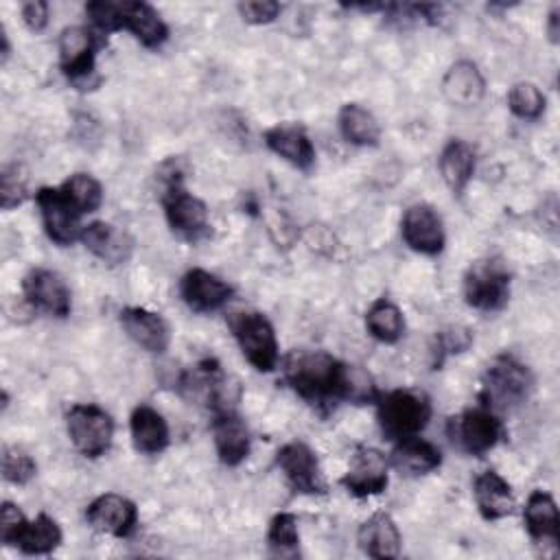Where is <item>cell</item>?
I'll use <instances>...</instances> for the list:
<instances>
[{
  "mask_svg": "<svg viewBox=\"0 0 560 560\" xmlns=\"http://www.w3.org/2000/svg\"><path fill=\"white\" fill-rule=\"evenodd\" d=\"M337 125L346 142L354 147H376L381 140V127L372 112L357 103H346L339 109Z\"/></svg>",
  "mask_w": 560,
  "mask_h": 560,
  "instance_id": "f1b7e54d",
  "label": "cell"
},
{
  "mask_svg": "<svg viewBox=\"0 0 560 560\" xmlns=\"http://www.w3.org/2000/svg\"><path fill=\"white\" fill-rule=\"evenodd\" d=\"M179 295L195 313H214L234 295V287L206 269H188L179 280Z\"/></svg>",
  "mask_w": 560,
  "mask_h": 560,
  "instance_id": "9a60e30c",
  "label": "cell"
},
{
  "mask_svg": "<svg viewBox=\"0 0 560 560\" xmlns=\"http://www.w3.org/2000/svg\"><path fill=\"white\" fill-rule=\"evenodd\" d=\"M357 540L361 551L376 560L398 558L400 553V532L387 512H376L363 521Z\"/></svg>",
  "mask_w": 560,
  "mask_h": 560,
  "instance_id": "7402d4cb",
  "label": "cell"
},
{
  "mask_svg": "<svg viewBox=\"0 0 560 560\" xmlns=\"http://www.w3.org/2000/svg\"><path fill=\"white\" fill-rule=\"evenodd\" d=\"M85 521L101 534L127 538L136 529L138 508L122 494L105 492L85 508Z\"/></svg>",
  "mask_w": 560,
  "mask_h": 560,
  "instance_id": "2e32d148",
  "label": "cell"
},
{
  "mask_svg": "<svg viewBox=\"0 0 560 560\" xmlns=\"http://www.w3.org/2000/svg\"><path fill=\"white\" fill-rule=\"evenodd\" d=\"M276 464L298 494H326V481L315 451L304 442H289L278 448Z\"/></svg>",
  "mask_w": 560,
  "mask_h": 560,
  "instance_id": "ba28073f",
  "label": "cell"
},
{
  "mask_svg": "<svg viewBox=\"0 0 560 560\" xmlns=\"http://www.w3.org/2000/svg\"><path fill=\"white\" fill-rule=\"evenodd\" d=\"M79 241L107 265H122L133 252V238L107 221H92L83 225Z\"/></svg>",
  "mask_w": 560,
  "mask_h": 560,
  "instance_id": "d6986e66",
  "label": "cell"
},
{
  "mask_svg": "<svg viewBox=\"0 0 560 560\" xmlns=\"http://www.w3.org/2000/svg\"><path fill=\"white\" fill-rule=\"evenodd\" d=\"M387 457L372 446H359L352 455L348 472L341 477V486L357 499L381 494L387 488Z\"/></svg>",
  "mask_w": 560,
  "mask_h": 560,
  "instance_id": "5bb4252c",
  "label": "cell"
},
{
  "mask_svg": "<svg viewBox=\"0 0 560 560\" xmlns=\"http://www.w3.org/2000/svg\"><path fill=\"white\" fill-rule=\"evenodd\" d=\"M26 302L52 317H68L72 311V295L66 280L52 269H31L22 280Z\"/></svg>",
  "mask_w": 560,
  "mask_h": 560,
  "instance_id": "4fadbf2b",
  "label": "cell"
},
{
  "mask_svg": "<svg viewBox=\"0 0 560 560\" xmlns=\"http://www.w3.org/2000/svg\"><path fill=\"white\" fill-rule=\"evenodd\" d=\"M400 234L409 249L424 256H438L446 243L444 223L429 203H411L405 210L400 219Z\"/></svg>",
  "mask_w": 560,
  "mask_h": 560,
  "instance_id": "8fae6325",
  "label": "cell"
},
{
  "mask_svg": "<svg viewBox=\"0 0 560 560\" xmlns=\"http://www.w3.org/2000/svg\"><path fill=\"white\" fill-rule=\"evenodd\" d=\"M61 538L63 534L59 523L52 516L42 512L35 516V521H28L24 525L15 547L28 556H42V553L55 551L61 545Z\"/></svg>",
  "mask_w": 560,
  "mask_h": 560,
  "instance_id": "f546056e",
  "label": "cell"
},
{
  "mask_svg": "<svg viewBox=\"0 0 560 560\" xmlns=\"http://www.w3.org/2000/svg\"><path fill=\"white\" fill-rule=\"evenodd\" d=\"M547 33H549V39L556 44L558 33H560V28H558V9H551V13L547 18Z\"/></svg>",
  "mask_w": 560,
  "mask_h": 560,
  "instance_id": "b9f144b4",
  "label": "cell"
},
{
  "mask_svg": "<svg viewBox=\"0 0 560 560\" xmlns=\"http://www.w3.org/2000/svg\"><path fill=\"white\" fill-rule=\"evenodd\" d=\"M26 516L22 514V510L11 503V501H4L2 508H0V538L4 545H13L18 542L24 525H26Z\"/></svg>",
  "mask_w": 560,
  "mask_h": 560,
  "instance_id": "f35d334b",
  "label": "cell"
},
{
  "mask_svg": "<svg viewBox=\"0 0 560 560\" xmlns=\"http://www.w3.org/2000/svg\"><path fill=\"white\" fill-rule=\"evenodd\" d=\"M523 521L527 534L538 542L560 540V514L553 497L545 490H534L523 508Z\"/></svg>",
  "mask_w": 560,
  "mask_h": 560,
  "instance_id": "4316f807",
  "label": "cell"
},
{
  "mask_svg": "<svg viewBox=\"0 0 560 560\" xmlns=\"http://www.w3.org/2000/svg\"><path fill=\"white\" fill-rule=\"evenodd\" d=\"M508 107L514 116L523 118V120H536L545 114V105H547V98L545 94L540 92V88L532 81H518L510 88L508 96Z\"/></svg>",
  "mask_w": 560,
  "mask_h": 560,
  "instance_id": "836d02e7",
  "label": "cell"
},
{
  "mask_svg": "<svg viewBox=\"0 0 560 560\" xmlns=\"http://www.w3.org/2000/svg\"><path fill=\"white\" fill-rule=\"evenodd\" d=\"M59 188L79 214L96 212L103 203V186L90 173H74Z\"/></svg>",
  "mask_w": 560,
  "mask_h": 560,
  "instance_id": "d6a6232c",
  "label": "cell"
},
{
  "mask_svg": "<svg viewBox=\"0 0 560 560\" xmlns=\"http://www.w3.org/2000/svg\"><path fill=\"white\" fill-rule=\"evenodd\" d=\"M66 431L74 448L90 459L105 455L114 440V420L98 405L79 402L66 413Z\"/></svg>",
  "mask_w": 560,
  "mask_h": 560,
  "instance_id": "52a82bcc",
  "label": "cell"
},
{
  "mask_svg": "<svg viewBox=\"0 0 560 560\" xmlns=\"http://www.w3.org/2000/svg\"><path fill=\"white\" fill-rule=\"evenodd\" d=\"M472 494L477 510L486 521H501L516 508L512 486L497 470L479 472L472 483Z\"/></svg>",
  "mask_w": 560,
  "mask_h": 560,
  "instance_id": "44dd1931",
  "label": "cell"
},
{
  "mask_svg": "<svg viewBox=\"0 0 560 560\" xmlns=\"http://www.w3.org/2000/svg\"><path fill=\"white\" fill-rule=\"evenodd\" d=\"M435 365H440L448 354L453 352H464L470 343H472V337L466 328H459V326H451L446 330H440L438 337H435Z\"/></svg>",
  "mask_w": 560,
  "mask_h": 560,
  "instance_id": "74e56055",
  "label": "cell"
},
{
  "mask_svg": "<svg viewBox=\"0 0 560 560\" xmlns=\"http://www.w3.org/2000/svg\"><path fill=\"white\" fill-rule=\"evenodd\" d=\"M162 206H164V217L168 228L179 238L188 243H197L210 234L208 206L184 188L179 173L168 177L166 188L162 192Z\"/></svg>",
  "mask_w": 560,
  "mask_h": 560,
  "instance_id": "5b68a950",
  "label": "cell"
},
{
  "mask_svg": "<svg viewBox=\"0 0 560 560\" xmlns=\"http://www.w3.org/2000/svg\"><path fill=\"white\" fill-rule=\"evenodd\" d=\"M122 28L129 31L144 48H160L168 39V26L162 15L147 2L122 0Z\"/></svg>",
  "mask_w": 560,
  "mask_h": 560,
  "instance_id": "603a6c76",
  "label": "cell"
},
{
  "mask_svg": "<svg viewBox=\"0 0 560 560\" xmlns=\"http://www.w3.org/2000/svg\"><path fill=\"white\" fill-rule=\"evenodd\" d=\"M267 549L276 558H298V553H300V532H298L295 514L278 512L269 521Z\"/></svg>",
  "mask_w": 560,
  "mask_h": 560,
  "instance_id": "1f68e13d",
  "label": "cell"
},
{
  "mask_svg": "<svg viewBox=\"0 0 560 560\" xmlns=\"http://www.w3.org/2000/svg\"><path fill=\"white\" fill-rule=\"evenodd\" d=\"M376 420L381 433L392 442L416 438L431 420V402L424 394L411 389H394L378 394Z\"/></svg>",
  "mask_w": 560,
  "mask_h": 560,
  "instance_id": "3957f363",
  "label": "cell"
},
{
  "mask_svg": "<svg viewBox=\"0 0 560 560\" xmlns=\"http://www.w3.org/2000/svg\"><path fill=\"white\" fill-rule=\"evenodd\" d=\"M212 440L217 455L225 466H238L249 455V429L245 420L230 407L214 411Z\"/></svg>",
  "mask_w": 560,
  "mask_h": 560,
  "instance_id": "ac0fdd59",
  "label": "cell"
},
{
  "mask_svg": "<svg viewBox=\"0 0 560 560\" xmlns=\"http://www.w3.org/2000/svg\"><path fill=\"white\" fill-rule=\"evenodd\" d=\"M483 90H486V81H483L477 63H472L468 59L455 61L442 79V92H444L446 101L457 107L477 105L483 96Z\"/></svg>",
  "mask_w": 560,
  "mask_h": 560,
  "instance_id": "cb8c5ba5",
  "label": "cell"
},
{
  "mask_svg": "<svg viewBox=\"0 0 560 560\" xmlns=\"http://www.w3.org/2000/svg\"><path fill=\"white\" fill-rule=\"evenodd\" d=\"M118 322L127 337L142 350L151 354L166 352L171 343V330L160 313H153L144 306H125L118 313Z\"/></svg>",
  "mask_w": 560,
  "mask_h": 560,
  "instance_id": "e0dca14e",
  "label": "cell"
},
{
  "mask_svg": "<svg viewBox=\"0 0 560 560\" xmlns=\"http://www.w3.org/2000/svg\"><path fill=\"white\" fill-rule=\"evenodd\" d=\"M129 429L131 442L142 455H158L168 446V424L164 416L149 405H138L131 411Z\"/></svg>",
  "mask_w": 560,
  "mask_h": 560,
  "instance_id": "484cf974",
  "label": "cell"
},
{
  "mask_svg": "<svg viewBox=\"0 0 560 560\" xmlns=\"http://www.w3.org/2000/svg\"><path fill=\"white\" fill-rule=\"evenodd\" d=\"M0 39H2V63L9 59V55H11V46H9V37H7V33L2 31L0 33Z\"/></svg>",
  "mask_w": 560,
  "mask_h": 560,
  "instance_id": "7bdbcfd3",
  "label": "cell"
},
{
  "mask_svg": "<svg viewBox=\"0 0 560 560\" xmlns=\"http://www.w3.org/2000/svg\"><path fill=\"white\" fill-rule=\"evenodd\" d=\"M475 166H477V153L466 140L453 138L440 151L438 168L453 195H462L466 190L468 182L472 179Z\"/></svg>",
  "mask_w": 560,
  "mask_h": 560,
  "instance_id": "d4e9b609",
  "label": "cell"
},
{
  "mask_svg": "<svg viewBox=\"0 0 560 560\" xmlns=\"http://www.w3.org/2000/svg\"><path fill=\"white\" fill-rule=\"evenodd\" d=\"M510 271L497 258H483L472 262L464 273V300L468 306L494 313L510 300Z\"/></svg>",
  "mask_w": 560,
  "mask_h": 560,
  "instance_id": "8992f818",
  "label": "cell"
},
{
  "mask_svg": "<svg viewBox=\"0 0 560 560\" xmlns=\"http://www.w3.org/2000/svg\"><path fill=\"white\" fill-rule=\"evenodd\" d=\"M503 433L505 429L501 418L483 405L466 409L455 422L457 444L462 446V451L475 457H481L488 451H492L501 442Z\"/></svg>",
  "mask_w": 560,
  "mask_h": 560,
  "instance_id": "7c38bea8",
  "label": "cell"
},
{
  "mask_svg": "<svg viewBox=\"0 0 560 560\" xmlns=\"http://www.w3.org/2000/svg\"><path fill=\"white\" fill-rule=\"evenodd\" d=\"M28 195V175L22 164H4L0 173V206L11 210Z\"/></svg>",
  "mask_w": 560,
  "mask_h": 560,
  "instance_id": "e575fe53",
  "label": "cell"
},
{
  "mask_svg": "<svg viewBox=\"0 0 560 560\" xmlns=\"http://www.w3.org/2000/svg\"><path fill=\"white\" fill-rule=\"evenodd\" d=\"M346 363L326 350H291L282 361L289 387L306 402L324 407L341 400Z\"/></svg>",
  "mask_w": 560,
  "mask_h": 560,
  "instance_id": "6da1fadb",
  "label": "cell"
},
{
  "mask_svg": "<svg viewBox=\"0 0 560 560\" xmlns=\"http://www.w3.org/2000/svg\"><path fill=\"white\" fill-rule=\"evenodd\" d=\"M98 35L85 26H66L59 35V66L61 72L77 85H90L94 74L96 50L101 48Z\"/></svg>",
  "mask_w": 560,
  "mask_h": 560,
  "instance_id": "9c48e42d",
  "label": "cell"
},
{
  "mask_svg": "<svg viewBox=\"0 0 560 560\" xmlns=\"http://www.w3.org/2000/svg\"><path fill=\"white\" fill-rule=\"evenodd\" d=\"M392 464L407 475H427L442 464V451L420 435L396 442Z\"/></svg>",
  "mask_w": 560,
  "mask_h": 560,
  "instance_id": "83f0119b",
  "label": "cell"
},
{
  "mask_svg": "<svg viewBox=\"0 0 560 560\" xmlns=\"http://www.w3.org/2000/svg\"><path fill=\"white\" fill-rule=\"evenodd\" d=\"M232 335L243 357L258 372H271L278 365V339L271 322L258 311H241L230 315Z\"/></svg>",
  "mask_w": 560,
  "mask_h": 560,
  "instance_id": "277c9868",
  "label": "cell"
},
{
  "mask_svg": "<svg viewBox=\"0 0 560 560\" xmlns=\"http://www.w3.org/2000/svg\"><path fill=\"white\" fill-rule=\"evenodd\" d=\"M37 472L35 459L18 446L2 448V477L13 486H26Z\"/></svg>",
  "mask_w": 560,
  "mask_h": 560,
  "instance_id": "d590c367",
  "label": "cell"
},
{
  "mask_svg": "<svg viewBox=\"0 0 560 560\" xmlns=\"http://www.w3.org/2000/svg\"><path fill=\"white\" fill-rule=\"evenodd\" d=\"M534 392L532 370L512 354H499L481 378V405L497 411L521 407Z\"/></svg>",
  "mask_w": 560,
  "mask_h": 560,
  "instance_id": "7a4b0ae2",
  "label": "cell"
},
{
  "mask_svg": "<svg viewBox=\"0 0 560 560\" xmlns=\"http://www.w3.org/2000/svg\"><path fill=\"white\" fill-rule=\"evenodd\" d=\"M368 332L381 343H396L405 332L402 311L387 298L376 300L365 313Z\"/></svg>",
  "mask_w": 560,
  "mask_h": 560,
  "instance_id": "4dcf8cb0",
  "label": "cell"
},
{
  "mask_svg": "<svg viewBox=\"0 0 560 560\" xmlns=\"http://www.w3.org/2000/svg\"><path fill=\"white\" fill-rule=\"evenodd\" d=\"M85 15L90 18L98 35H109L122 31V2L94 0L85 4Z\"/></svg>",
  "mask_w": 560,
  "mask_h": 560,
  "instance_id": "8d00e7d4",
  "label": "cell"
},
{
  "mask_svg": "<svg viewBox=\"0 0 560 560\" xmlns=\"http://www.w3.org/2000/svg\"><path fill=\"white\" fill-rule=\"evenodd\" d=\"M35 203L39 208L44 230L52 243L70 245L77 238H81V230H83V225L79 223L81 214L66 199L61 188L42 186L35 192Z\"/></svg>",
  "mask_w": 560,
  "mask_h": 560,
  "instance_id": "30bf717a",
  "label": "cell"
},
{
  "mask_svg": "<svg viewBox=\"0 0 560 560\" xmlns=\"http://www.w3.org/2000/svg\"><path fill=\"white\" fill-rule=\"evenodd\" d=\"M48 15H50V7L44 0H28L22 4V20L26 28L33 33H42L46 28Z\"/></svg>",
  "mask_w": 560,
  "mask_h": 560,
  "instance_id": "60d3db41",
  "label": "cell"
},
{
  "mask_svg": "<svg viewBox=\"0 0 560 560\" xmlns=\"http://www.w3.org/2000/svg\"><path fill=\"white\" fill-rule=\"evenodd\" d=\"M238 15L247 24H269L278 18L280 4L273 0H249V2H238Z\"/></svg>",
  "mask_w": 560,
  "mask_h": 560,
  "instance_id": "ab89813d",
  "label": "cell"
},
{
  "mask_svg": "<svg viewBox=\"0 0 560 560\" xmlns=\"http://www.w3.org/2000/svg\"><path fill=\"white\" fill-rule=\"evenodd\" d=\"M265 144L271 153L300 171H308L315 164V147L300 125H276L267 129Z\"/></svg>",
  "mask_w": 560,
  "mask_h": 560,
  "instance_id": "ffe728a7",
  "label": "cell"
}]
</instances>
